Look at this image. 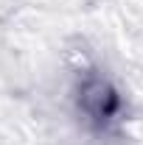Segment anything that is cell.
Listing matches in <instances>:
<instances>
[{"label": "cell", "instance_id": "1", "mask_svg": "<svg viewBox=\"0 0 143 145\" xmlns=\"http://www.w3.org/2000/svg\"><path fill=\"white\" fill-rule=\"evenodd\" d=\"M118 92L104 78H87L79 89V106L95 120H109L118 112Z\"/></svg>", "mask_w": 143, "mask_h": 145}]
</instances>
